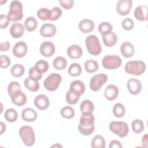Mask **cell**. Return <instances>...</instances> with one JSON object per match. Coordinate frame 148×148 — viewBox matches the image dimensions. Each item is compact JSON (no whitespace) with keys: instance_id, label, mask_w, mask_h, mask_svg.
Returning <instances> with one entry per match:
<instances>
[{"instance_id":"1","label":"cell","mask_w":148,"mask_h":148,"mask_svg":"<svg viewBox=\"0 0 148 148\" xmlns=\"http://www.w3.org/2000/svg\"><path fill=\"white\" fill-rule=\"evenodd\" d=\"M95 118L91 113H82L78 125L79 131L83 135H90L95 130Z\"/></svg>"},{"instance_id":"2","label":"cell","mask_w":148,"mask_h":148,"mask_svg":"<svg viewBox=\"0 0 148 148\" xmlns=\"http://www.w3.org/2000/svg\"><path fill=\"white\" fill-rule=\"evenodd\" d=\"M23 5L19 1H13L9 6V10L7 17L10 21H17L21 20L23 17Z\"/></svg>"},{"instance_id":"3","label":"cell","mask_w":148,"mask_h":148,"mask_svg":"<svg viewBox=\"0 0 148 148\" xmlns=\"http://www.w3.org/2000/svg\"><path fill=\"white\" fill-rule=\"evenodd\" d=\"M125 71L129 74L139 76L142 75L146 70V64L140 60L130 61L126 63Z\"/></svg>"},{"instance_id":"4","label":"cell","mask_w":148,"mask_h":148,"mask_svg":"<svg viewBox=\"0 0 148 148\" xmlns=\"http://www.w3.org/2000/svg\"><path fill=\"white\" fill-rule=\"evenodd\" d=\"M87 51L92 56L99 55L102 51V47L98 38L94 35L88 36L85 40Z\"/></svg>"},{"instance_id":"5","label":"cell","mask_w":148,"mask_h":148,"mask_svg":"<svg viewBox=\"0 0 148 148\" xmlns=\"http://www.w3.org/2000/svg\"><path fill=\"white\" fill-rule=\"evenodd\" d=\"M19 135L24 144L32 146L35 141V135L33 128L29 125H23L19 130Z\"/></svg>"},{"instance_id":"6","label":"cell","mask_w":148,"mask_h":148,"mask_svg":"<svg viewBox=\"0 0 148 148\" xmlns=\"http://www.w3.org/2000/svg\"><path fill=\"white\" fill-rule=\"evenodd\" d=\"M61 81L62 77L60 74L51 73L45 79L43 84L47 90L54 91L58 88Z\"/></svg>"},{"instance_id":"7","label":"cell","mask_w":148,"mask_h":148,"mask_svg":"<svg viewBox=\"0 0 148 148\" xmlns=\"http://www.w3.org/2000/svg\"><path fill=\"white\" fill-rule=\"evenodd\" d=\"M109 129L120 138L126 136L129 132L128 125L124 121H112L109 124Z\"/></svg>"},{"instance_id":"8","label":"cell","mask_w":148,"mask_h":148,"mask_svg":"<svg viewBox=\"0 0 148 148\" xmlns=\"http://www.w3.org/2000/svg\"><path fill=\"white\" fill-rule=\"evenodd\" d=\"M102 64L106 69H115L121 66L122 60L117 55H107L103 58Z\"/></svg>"},{"instance_id":"9","label":"cell","mask_w":148,"mask_h":148,"mask_svg":"<svg viewBox=\"0 0 148 148\" xmlns=\"http://www.w3.org/2000/svg\"><path fill=\"white\" fill-rule=\"evenodd\" d=\"M108 79V76L104 73H99L93 76L90 82V89L93 91H99Z\"/></svg>"},{"instance_id":"10","label":"cell","mask_w":148,"mask_h":148,"mask_svg":"<svg viewBox=\"0 0 148 148\" xmlns=\"http://www.w3.org/2000/svg\"><path fill=\"white\" fill-rule=\"evenodd\" d=\"M132 6V0H119L116 5V11L121 16L127 15Z\"/></svg>"},{"instance_id":"11","label":"cell","mask_w":148,"mask_h":148,"mask_svg":"<svg viewBox=\"0 0 148 148\" xmlns=\"http://www.w3.org/2000/svg\"><path fill=\"white\" fill-rule=\"evenodd\" d=\"M28 46L25 42L20 41L15 43L13 47L12 52L13 55L17 58H21L25 56L27 53Z\"/></svg>"},{"instance_id":"12","label":"cell","mask_w":148,"mask_h":148,"mask_svg":"<svg viewBox=\"0 0 148 148\" xmlns=\"http://www.w3.org/2000/svg\"><path fill=\"white\" fill-rule=\"evenodd\" d=\"M40 54L46 57H51L55 52V46L50 41L43 42L40 46Z\"/></svg>"},{"instance_id":"13","label":"cell","mask_w":148,"mask_h":148,"mask_svg":"<svg viewBox=\"0 0 148 148\" xmlns=\"http://www.w3.org/2000/svg\"><path fill=\"white\" fill-rule=\"evenodd\" d=\"M127 86L128 91L132 95L138 94L142 90V83L140 81L134 78H131L128 80Z\"/></svg>"},{"instance_id":"14","label":"cell","mask_w":148,"mask_h":148,"mask_svg":"<svg viewBox=\"0 0 148 148\" xmlns=\"http://www.w3.org/2000/svg\"><path fill=\"white\" fill-rule=\"evenodd\" d=\"M57 31L56 26L50 23H45L43 24L40 28V34L44 38H50L53 36Z\"/></svg>"},{"instance_id":"15","label":"cell","mask_w":148,"mask_h":148,"mask_svg":"<svg viewBox=\"0 0 148 148\" xmlns=\"http://www.w3.org/2000/svg\"><path fill=\"white\" fill-rule=\"evenodd\" d=\"M50 104L48 97L44 94H39L34 99V105L39 110H43L46 109Z\"/></svg>"},{"instance_id":"16","label":"cell","mask_w":148,"mask_h":148,"mask_svg":"<svg viewBox=\"0 0 148 148\" xmlns=\"http://www.w3.org/2000/svg\"><path fill=\"white\" fill-rule=\"evenodd\" d=\"M148 8L146 5L138 6L134 12V15L137 20L145 21L147 20Z\"/></svg>"},{"instance_id":"17","label":"cell","mask_w":148,"mask_h":148,"mask_svg":"<svg viewBox=\"0 0 148 148\" xmlns=\"http://www.w3.org/2000/svg\"><path fill=\"white\" fill-rule=\"evenodd\" d=\"M78 27L81 32L87 34L94 30L95 28V24L91 20L83 19L79 22Z\"/></svg>"},{"instance_id":"18","label":"cell","mask_w":148,"mask_h":148,"mask_svg":"<svg viewBox=\"0 0 148 148\" xmlns=\"http://www.w3.org/2000/svg\"><path fill=\"white\" fill-rule=\"evenodd\" d=\"M66 53L69 58L76 60L82 57L83 50L80 46L77 45H72L68 47Z\"/></svg>"},{"instance_id":"19","label":"cell","mask_w":148,"mask_h":148,"mask_svg":"<svg viewBox=\"0 0 148 148\" xmlns=\"http://www.w3.org/2000/svg\"><path fill=\"white\" fill-rule=\"evenodd\" d=\"M24 26L22 24L20 23H13L10 28V35L13 38H19L24 34Z\"/></svg>"},{"instance_id":"20","label":"cell","mask_w":148,"mask_h":148,"mask_svg":"<svg viewBox=\"0 0 148 148\" xmlns=\"http://www.w3.org/2000/svg\"><path fill=\"white\" fill-rule=\"evenodd\" d=\"M119 92V90L117 86L114 84H109L106 87L105 90L104 95L107 99L109 101H113L117 97Z\"/></svg>"},{"instance_id":"21","label":"cell","mask_w":148,"mask_h":148,"mask_svg":"<svg viewBox=\"0 0 148 148\" xmlns=\"http://www.w3.org/2000/svg\"><path fill=\"white\" fill-rule=\"evenodd\" d=\"M120 51L125 58H130L134 54V46L130 42H124L120 46Z\"/></svg>"},{"instance_id":"22","label":"cell","mask_w":148,"mask_h":148,"mask_svg":"<svg viewBox=\"0 0 148 148\" xmlns=\"http://www.w3.org/2000/svg\"><path fill=\"white\" fill-rule=\"evenodd\" d=\"M38 116L36 112L31 108H27L23 110L21 112V118L25 121H34Z\"/></svg>"},{"instance_id":"23","label":"cell","mask_w":148,"mask_h":148,"mask_svg":"<svg viewBox=\"0 0 148 148\" xmlns=\"http://www.w3.org/2000/svg\"><path fill=\"white\" fill-rule=\"evenodd\" d=\"M102 35L103 43L106 46L110 47L116 45L117 41V37L116 34L113 31L108 32Z\"/></svg>"},{"instance_id":"24","label":"cell","mask_w":148,"mask_h":148,"mask_svg":"<svg viewBox=\"0 0 148 148\" xmlns=\"http://www.w3.org/2000/svg\"><path fill=\"white\" fill-rule=\"evenodd\" d=\"M21 91L20 85L17 82L12 81L8 84V92L11 98L17 95Z\"/></svg>"},{"instance_id":"25","label":"cell","mask_w":148,"mask_h":148,"mask_svg":"<svg viewBox=\"0 0 148 148\" xmlns=\"http://www.w3.org/2000/svg\"><path fill=\"white\" fill-rule=\"evenodd\" d=\"M69 90L73 91L81 95L84 93L86 87L83 82L77 80L71 82Z\"/></svg>"},{"instance_id":"26","label":"cell","mask_w":148,"mask_h":148,"mask_svg":"<svg viewBox=\"0 0 148 148\" xmlns=\"http://www.w3.org/2000/svg\"><path fill=\"white\" fill-rule=\"evenodd\" d=\"M24 84L25 88L30 91L36 92L39 89V83L38 80L27 77L24 82Z\"/></svg>"},{"instance_id":"27","label":"cell","mask_w":148,"mask_h":148,"mask_svg":"<svg viewBox=\"0 0 148 148\" xmlns=\"http://www.w3.org/2000/svg\"><path fill=\"white\" fill-rule=\"evenodd\" d=\"M80 109L82 113H92L94 109V105L91 101L86 99L82 101L80 106Z\"/></svg>"},{"instance_id":"28","label":"cell","mask_w":148,"mask_h":148,"mask_svg":"<svg viewBox=\"0 0 148 148\" xmlns=\"http://www.w3.org/2000/svg\"><path fill=\"white\" fill-rule=\"evenodd\" d=\"M25 72L24 66L20 64H14L10 69V74L14 77H20L22 76Z\"/></svg>"},{"instance_id":"29","label":"cell","mask_w":148,"mask_h":148,"mask_svg":"<svg viewBox=\"0 0 148 148\" xmlns=\"http://www.w3.org/2000/svg\"><path fill=\"white\" fill-rule=\"evenodd\" d=\"M80 95L78 93L69 90L66 94V101L70 105L76 104L80 99Z\"/></svg>"},{"instance_id":"30","label":"cell","mask_w":148,"mask_h":148,"mask_svg":"<svg viewBox=\"0 0 148 148\" xmlns=\"http://www.w3.org/2000/svg\"><path fill=\"white\" fill-rule=\"evenodd\" d=\"M67 65L66 60L63 57H57L53 61V66L57 70H63Z\"/></svg>"},{"instance_id":"31","label":"cell","mask_w":148,"mask_h":148,"mask_svg":"<svg viewBox=\"0 0 148 148\" xmlns=\"http://www.w3.org/2000/svg\"><path fill=\"white\" fill-rule=\"evenodd\" d=\"M91 147L92 148H105V140L104 138L100 135H95L91 140Z\"/></svg>"},{"instance_id":"32","label":"cell","mask_w":148,"mask_h":148,"mask_svg":"<svg viewBox=\"0 0 148 148\" xmlns=\"http://www.w3.org/2000/svg\"><path fill=\"white\" fill-rule=\"evenodd\" d=\"M84 68L88 73H94L98 71L99 65L98 62L94 60H88L84 63Z\"/></svg>"},{"instance_id":"33","label":"cell","mask_w":148,"mask_h":148,"mask_svg":"<svg viewBox=\"0 0 148 148\" xmlns=\"http://www.w3.org/2000/svg\"><path fill=\"white\" fill-rule=\"evenodd\" d=\"M24 24L26 30L28 32H32L38 26V21L35 17H28L26 18Z\"/></svg>"},{"instance_id":"34","label":"cell","mask_w":148,"mask_h":148,"mask_svg":"<svg viewBox=\"0 0 148 148\" xmlns=\"http://www.w3.org/2000/svg\"><path fill=\"white\" fill-rule=\"evenodd\" d=\"M27 96L22 91H21L17 95L14 97L13 98H11L12 102L16 106H21L25 104L27 102Z\"/></svg>"},{"instance_id":"35","label":"cell","mask_w":148,"mask_h":148,"mask_svg":"<svg viewBox=\"0 0 148 148\" xmlns=\"http://www.w3.org/2000/svg\"><path fill=\"white\" fill-rule=\"evenodd\" d=\"M4 117L6 121L10 123H13L17 120L18 117V114L15 109L10 108L8 109L5 111Z\"/></svg>"},{"instance_id":"36","label":"cell","mask_w":148,"mask_h":148,"mask_svg":"<svg viewBox=\"0 0 148 148\" xmlns=\"http://www.w3.org/2000/svg\"><path fill=\"white\" fill-rule=\"evenodd\" d=\"M82 69L81 66L77 63H72L68 68V72L71 76H78L80 75Z\"/></svg>"},{"instance_id":"37","label":"cell","mask_w":148,"mask_h":148,"mask_svg":"<svg viewBox=\"0 0 148 148\" xmlns=\"http://www.w3.org/2000/svg\"><path fill=\"white\" fill-rule=\"evenodd\" d=\"M113 113L115 117H123L125 113V109L124 105L120 103H116L113 108Z\"/></svg>"},{"instance_id":"38","label":"cell","mask_w":148,"mask_h":148,"mask_svg":"<svg viewBox=\"0 0 148 148\" xmlns=\"http://www.w3.org/2000/svg\"><path fill=\"white\" fill-rule=\"evenodd\" d=\"M60 113L62 117L67 119H72L75 114L74 109L69 106H65L63 107L60 111Z\"/></svg>"},{"instance_id":"39","label":"cell","mask_w":148,"mask_h":148,"mask_svg":"<svg viewBox=\"0 0 148 148\" xmlns=\"http://www.w3.org/2000/svg\"><path fill=\"white\" fill-rule=\"evenodd\" d=\"M131 125H132V131L135 134L141 133L144 130V128H145L143 122L139 119L134 120L132 122Z\"/></svg>"},{"instance_id":"40","label":"cell","mask_w":148,"mask_h":148,"mask_svg":"<svg viewBox=\"0 0 148 148\" xmlns=\"http://www.w3.org/2000/svg\"><path fill=\"white\" fill-rule=\"evenodd\" d=\"M113 30V26L108 22L104 21L99 24L98 26V31L102 34L103 35L108 32H111Z\"/></svg>"},{"instance_id":"41","label":"cell","mask_w":148,"mask_h":148,"mask_svg":"<svg viewBox=\"0 0 148 148\" xmlns=\"http://www.w3.org/2000/svg\"><path fill=\"white\" fill-rule=\"evenodd\" d=\"M37 16L40 20H49L50 16V10L46 8H40L37 12Z\"/></svg>"},{"instance_id":"42","label":"cell","mask_w":148,"mask_h":148,"mask_svg":"<svg viewBox=\"0 0 148 148\" xmlns=\"http://www.w3.org/2000/svg\"><path fill=\"white\" fill-rule=\"evenodd\" d=\"M38 70H39L41 73H43L47 71L49 69V63L43 60H40L38 61L34 66Z\"/></svg>"},{"instance_id":"43","label":"cell","mask_w":148,"mask_h":148,"mask_svg":"<svg viewBox=\"0 0 148 148\" xmlns=\"http://www.w3.org/2000/svg\"><path fill=\"white\" fill-rule=\"evenodd\" d=\"M62 13V10L59 7H54L52 9L50 10V16L49 20L51 21L57 20L61 16Z\"/></svg>"},{"instance_id":"44","label":"cell","mask_w":148,"mask_h":148,"mask_svg":"<svg viewBox=\"0 0 148 148\" xmlns=\"http://www.w3.org/2000/svg\"><path fill=\"white\" fill-rule=\"evenodd\" d=\"M29 77L36 80H39L42 77V73L38 70L35 66L31 67L28 72Z\"/></svg>"},{"instance_id":"45","label":"cell","mask_w":148,"mask_h":148,"mask_svg":"<svg viewBox=\"0 0 148 148\" xmlns=\"http://www.w3.org/2000/svg\"><path fill=\"white\" fill-rule=\"evenodd\" d=\"M134 27V23L130 18H126L122 21V27L126 31H130L133 29Z\"/></svg>"},{"instance_id":"46","label":"cell","mask_w":148,"mask_h":148,"mask_svg":"<svg viewBox=\"0 0 148 148\" xmlns=\"http://www.w3.org/2000/svg\"><path fill=\"white\" fill-rule=\"evenodd\" d=\"M0 66L1 68H6L10 64V60L9 57L6 55H1L0 57Z\"/></svg>"},{"instance_id":"47","label":"cell","mask_w":148,"mask_h":148,"mask_svg":"<svg viewBox=\"0 0 148 148\" xmlns=\"http://www.w3.org/2000/svg\"><path fill=\"white\" fill-rule=\"evenodd\" d=\"M60 5L65 9H69L73 6L74 2L73 0H60Z\"/></svg>"},{"instance_id":"48","label":"cell","mask_w":148,"mask_h":148,"mask_svg":"<svg viewBox=\"0 0 148 148\" xmlns=\"http://www.w3.org/2000/svg\"><path fill=\"white\" fill-rule=\"evenodd\" d=\"M9 20L7 16L1 14L0 16V24H1V28L5 29L8 27L9 24Z\"/></svg>"},{"instance_id":"49","label":"cell","mask_w":148,"mask_h":148,"mask_svg":"<svg viewBox=\"0 0 148 148\" xmlns=\"http://www.w3.org/2000/svg\"><path fill=\"white\" fill-rule=\"evenodd\" d=\"M109 148H121L123 146L121 143L117 140H113L109 143Z\"/></svg>"},{"instance_id":"50","label":"cell","mask_w":148,"mask_h":148,"mask_svg":"<svg viewBox=\"0 0 148 148\" xmlns=\"http://www.w3.org/2000/svg\"><path fill=\"white\" fill-rule=\"evenodd\" d=\"M10 47V43L8 41L2 42L0 44V49L1 51H6L9 50Z\"/></svg>"},{"instance_id":"51","label":"cell","mask_w":148,"mask_h":148,"mask_svg":"<svg viewBox=\"0 0 148 148\" xmlns=\"http://www.w3.org/2000/svg\"><path fill=\"white\" fill-rule=\"evenodd\" d=\"M142 145L144 147H147V134H146L142 137Z\"/></svg>"},{"instance_id":"52","label":"cell","mask_w":148,"mask_h":148,"mask_svg":"<svg viewBox=\"0 0 148 148\" xmlns=\"http://www.w3.org/2000/svg\"><path fill=\"white\" fill-rule=\"evenodd\" d=\"M0 127H1V130H0V134L2 135L6 130V126L5 124L3 123V122H1L0 123Z\"/></svg>"},{"instance_id":"53","label":"cell","mask_w":148,"mask_h":148,"mask_svg":"<svg viewBox=\"0 0 148 148\" xmlns=\"http://www.w3.org/2000/svg\"><path fill=\"white\" fill-rule=\"evenodd\" d=\"M51 147H62V146H61L60 145H59L58 143H57L56 145H53V146H52Z\"/></svg>"}]
</instances>
